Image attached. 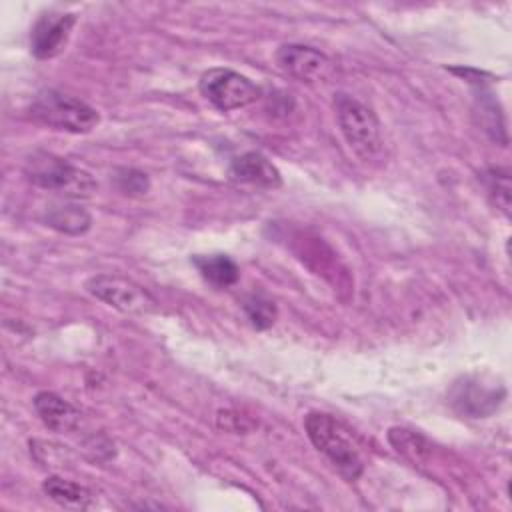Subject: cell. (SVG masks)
I'll use <instances>...</instances> for the list:
<instances>
[{
	"label": "cell",
	"instance_id": "obj_1",
	"mask_svg": "<svg viewBox=\"0 0 512 512\" xmlns=\"http://www.w3.org/2000/svg\"><path fill=\"white\" fill-rule=\"evenodd\" d=\"M304 430L314 448L330 460L344 480L354 482L362 474V458L348 430L338 420L324 412H310L304 418Z\"/></svg>",
	"mask_w": 512,
	"mask_h": 512
},
{
	"label": "cell",
	"instance_id": "obj_2",
	"mask_svg": "<svg viewBox=\"0 0 512 512\" xmlns=\"http://www.w3.org/2000/svg\"><path fill=\"white\" fill-rule=\"evenodd\" d=\"M30 114L44 126H50L54 130H66L72 134L92 132L100 122V114L96 112V108L80 98L58 90L38 92L32 100Z\"/></svg>",
	"mask_w": 512,
	"mask_h": 512
},
{
	"label": "cell",
	"instance_id": "obj_3",
	"mask_svg": "<svg viewBox=\"0 0 512 512\" xmlns=\"http://www.w3.org/2000/svg\"><path fill=\"white\" fill-rule=\"evenodd\" d=\"M24 174L32 184L66 196H90L96 188L94 178L86 170L44 150L32 152L26 158Z\"/></svg>",
	"mask_w": 512,
	"mask_h": 512
},
{
	"label": "cell",
	"instance_id": "obj_4",
	"mask_svg": "<svg viewBox=\"0 0 512 512\" xmlns=\"http://www.w3.org/2000/svg\"><path fill=\"white\" fill-rule=\"evenodd\" d=\"M334 108L340 132L352 152L362 160L376 158L382 150L380 122L376 114L348 94H336Z\"/></svg>",
	"mask_w": 512,
	"mask_h": 512
},
{
	"label": "cell",
	"instance_id": "obj_5",
	"mask_svg": "<svg viewBox=\"0 0 512 512\" xmlns=\"http://www.w3.org/2000/svg\"><path fill=\"white\" fill-rule=\"evenodd\" d=\"M200 94L218 110L230 112L258 100L260 88L230 68H210L200 76Z\"/></svg>",
	"mask_w": 512,
	"mask_h": 512
},
{
	"label": "cell",
	"instance_id": "obj_6",
	"mask_svg": "<svg viewBox=\"0 0 512 512\" xmlns=\"http://www.w3.org/2000/svg\"><path fill=\"white\" fill-rule=\"evenodd\" d=\"M86 290L102 300L104 304L116 308L118 312L132 314V316H144L152 314L158 308V302L150 296L148 290H144L140 284L116 276V274H96L86 282Z\"/></svg>",
	"mask_w": 512,
	"mask_h": 512
},
{
	"label": "cell",
	"instance_id": "obj_7",
	"mask_svg": "<svg viewBox=\"0 0 512 512\" xmlns=\"http://www.w3.org/2000/svg\"><path fill=\"white\" fill-rule=\"evenodd\" d=\"M506 398V388L482 376H462L448 390L450 406L468 418H488Z\"/></svg>",
	"mask_w": 512,
	"mask_h": 512
},
{
	"label": "cell",
	"instance_id": "obj_8",
	"mask_svg": "<svg viewBox=\"0 0 512 512\" xmlns=\"http://www.w3.org/2000/svg\"><path fill=\"white\" fill-rule=\"evenodd\" d=\"M76 24V14L70 12H46L38 16L30 30V52L38 60H50L58 56Z\"/></svg>",
	"mask_w": 512,
	"mask_h": 512
},
{
	"label": "cell",
	"instance_id": "obj_9",
	"mask_svg": "<svg viewBox=\"0 0 512 512\" xmlns=\"http://www.w3.org/2000/svg\"><path fill=\"white\" fill-rule=\"evenodd\" d=\"M276 64L282 72L300 82H322L332 72V62L326 54L302 44L280 46L276 50Z\"/></svg>",
	"mask_w": 512,
	"mask_h": 512
},
{
	"label": "cell",
	"instance_id": "obj_10",
	"mask_svg": "<svg viewBox=\"0 0 512 512\" xmlns=\"http://www.w3.org/2000/svg\"><path fill=\"white\" fill-rule=\"evenodd\" d=\"M452 72H460L468 82L476 86L474 90V110L478 116V124L486 134H490L492 140L506 144V126H504V116L502 108L494 96V92L486 86V80H480L484 74L474 72V70H458L454 68Z\"/></svg>",
	"mask_w": 512,
	"mask_h": 512
},
{
	"label": "cell",
	"instance_id": "obj_11",
	"mask_svg": "<svg viewBox=\"0 0 512 512\" xmlns=\"http://www.w3.org/2000/svg\"><path fill=\"white\" fill-rule=\"evenodd\" d=\"M228 174L234 182L256 188H278L282 184L278 168L260 152H246L242 156H236L230 164Z\"/></svg>",
	"mask_w": 512,
	"mask_h": 512
},
{
	"label": "cell",
	"instance_id": "obj_12",
	"mask_svg": "<svg viewBox=\"0 0 512 512\" xmlns=\"http://www.w3.org/2000/svg\"><path fill=\"white\" fill-rule=\"evenodd\" d=\"M32 404L42 424L52 432H72L80 424V412L54 392H38Z\"/></svg>",
	"mask_w": 512,
	"mask_h": 512
},
{
	"label": "cell",
	"instance_id": "obj_13",
	"mask_svg": "<svg viewBox=\"0 0 512 512\" xmlns=\"http://www.w3.org/2000/svg\"><path fill=\"white\" fill-rule=\"evenodd\" d=\"M44 222L46 226L64 232V234H84L92 226V216L90 212L72 202H60V204H50L44 212Z\"/></svg>",
	"mask_w": 512,
	"mask_h": 512
},
{
	"label": "cell",
	"instance_id": "obj_14",
	"mask_svg": "<svg viewBox=\"0 0 512 512\" xmlns=\"http://www.w3.org/2000/svg\"><path fill=\"white\" fill-rule=\"evenodd\" d=\"M192 264L198 268L200 276L216 288H228V286L236 284L238 276H240L236 262L226 254L194 256Z\"/></svg>",
	"mask_w": 512,
	"mask_h": 512
},
{
	"label": "cell",
	"instance_id": "obj_15",
	"mask_svg": "<svg viewBox=\"0 0 512 512\" xmlns=\"http://www.w3.org/2000/svg\"><path fill=\"white\" fill-rule=\"evenodd\" d=\"M42 490L50 500H54L56 504H60L64 508H72V510L88 508V504L92 500V494L88 488H84L72 480L60 478V476H48L42 484Z\"/></svg>",
	"mask_w": 512,
	"mask_h": 512
},
{
	"label": "cell",
	"instance_id": "obj_16",
	"mask_svg": "<svg viewBox=\"0 0 512 512\" xmlns=\"http://www.w3.org/2000/svg\"><path fill=\"white\" fill-rule=\"evenodd\" d=\"M388 440L394 446L398 454L408 458L414 464L424 462L430 456V444L424 436H420L414 430L408 428H390L388 430Z\"/></svg>",
	"mask_w": 512,
	"mask_h": 512
},
{
	"label": "cell",
	"instance_id": "obj_17",
	"mask_svg": "<svg viewBox=\"0 0 512 512\" xmlns=\"http://www.w3.org/2000/svg\"><path fill=\"white\" fill-rule=\"evenodd\" d=\"M486 190L496 208H500L506 216H510V174L508 170L500 168H490L484 174Z\"/></svg>",
	"mask_w": 512,
	"mask_h": 512
},
{
	"label": "cell",
	"instance_id": "obj_18",
	"mask_svg": "<svg viewBox=\"0 0 512 512\" xmlns=\"http://www.w3.org/2000/svg\"><path fill=\"white\" fill-rule=\"evenodd\" d=\"M244 312L254 328L264 330L274 324L276 318V306L272 300L264 298L262 294H252L244 300Z\"/></svg>",
	"mask_w": 512,
	"mask_h": 512
},
{
	"label": "cell",
	"instance_id": "obj_19",
	"mask_svg": "<svg viewBox=\"0 0 512 512\" xmlns=\"http://www.w3.org/2000/svg\"><path fill=\"white\" fill-rule=\"evenodd\" d=\"M116 184L124 194H146L148 190V178L138 170H120Z\"/></svg>",
	"mask_w": 512,
	"mask_h": 512
},
{
	"label": "cell",
	"instance_id": "obj_20",
	"mask_svg": "<svg viewBox=\"0 0 512 512\" xmlns=\"http://www.w3.org/2000/svg\"><path fill=\"white\" fill-rule=\"evenodd\" d=\"M218 426L222 430L228 432H236V434H246L248 430L254 428V422H250L246 416L232 412V410H220L218 412Z\"/></svg>",
	"mask_w": 512,
	"mask_h": 512
}]
</instances>
